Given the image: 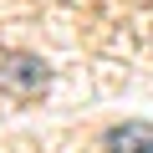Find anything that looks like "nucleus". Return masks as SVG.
Wrapping results in <instances>:
<instances>
[{
    "mask_svg": "<svg viewBox=\"0 0 153 153\" xmlns=\"http://www.w3.org/2000/svg\"><path fill=\"white\" fill-rule=\"evenodd\" d=\"M107 148H112V153H153V123L107 128Z\"/></svg>",
    "mask_w": 153,
    "mask_h": 153,
    "instance_id": "2",
    "label": "nucleus"
},
{
    "mask_svg": "<svg viewBox=\"0 0 153 153\" xmlns=\"http://www.w3.org/2000/svg\"><path fill=\"white\" fill-rule=\"evenodd\" d=\"M51 87V66L31 51H5L0 56V92L10 97H41Z\"/></svg>",
    "mask_w": 153,
    "mask_h": 153,
    "instance_id": "1",
    "label": "nucleus"
}]
</instances>
